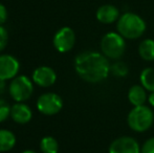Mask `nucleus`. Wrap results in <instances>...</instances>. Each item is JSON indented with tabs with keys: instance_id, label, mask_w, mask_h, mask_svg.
I'll use <instances>...</instances> for the list:
<instances>
[{
	"instance_id": "f257e3e1",
	"label": "nucleus",
	"mask_w": 154,
	"mask_h": 153,
	"mask_svg": "<svg viewBox=\"0 0 154 153\" xmlns=\"http://www.w3.org/2000/svg\"><path fill=\"white\" fill-rule=\"evenodd\" d=\"M110 67L107 58L97 51H84L78 55L75 60L77 74L88 83H99L107 79Z\"/></svg>"
},
{
	"instance_id": "f03ea898",
	"label": "nucleus",
	"mask_w": 154,
	"mask_h": 153,
	"mask_svg": "<svg viewBox=\"0 0 154 153\" xmlns=\"http://www.w3.org/2000/svg\"><path fill=\"white\" fill-rule=\"evenodd\" d=\"M118 32L126 39H137L144 35L146 31V23L142 17L134 13H126L118 20Z\"/></svg>"
},
{
	"instance_id": "7ed1b4c3",
	"label": "nucleus",
	"mask_w": 154,
	"mask_h": 153,
	"mask_svg": "<svg viewBox=\"0 0 154 153\" xmlns=\"http://www.w3.org/2000/svg\"><path fill=\"white\" fill-rule=\"evenodd\" d=\"M154 113L149 107L136 106L128 115L127 122L129 127L136 132L147 131L153 124Z\"/></svg>"
},
{
	"instance_id": "20e7f679",
	"label": "nucleus",
	"mask_w": 154,
	"mask_h": 153,
	"mask_svg": "<svg viewBox=\"0 0 154 153\" xmlns=\"http://www.w3.org/2000/svg\"><path fill=\"white\" fill-rule=\"evenodd\" d=\"M126 43L124 37L119 33H107L101 41V50L108 59L118 60L124 55Z\"/></svg>"
},
{
	"instance_id": "39448f33",
	"label": "nucleus",
	"mask_w": 154,
	"mask_h": 153,
	"mask_svg": "<svg viewBox=\"0 0 154 153\" xmlns=\"http://www.w3.org/2000/svg\"><path fill=\"white\" fill-rule=\"evenodd\" d=\"M32 90H34L32 83L26 76L15 77L8 87L11 96L16 102H24L29 100L32 93Z\"/></svg>"
},
{
	"instance_id": "423d86ee",
	"label": "nucleus",
	"mask_w": 154,
	"mask_h": 153,
	"mask_svg": "<svg viewBox=\"0 0 154 153\" xmlns=\"http://www.w3.org/2000/svg\"><path fill=\"white\" fill-rule=\"evenodd\" d=\"M63 107V101L61 96L57 93L48 92L44 93L37 101V108L41 113L45 115H54L60 112Z\"/></svg>"
},
{
	"instance_id": "0eeeda50",
	"label": "nucleus",
	"mask_w": 154,
	"mask_h": 153,
	"mask_svg": "<svg viewBox=\"0 0 154 153\" xmlns=\"http://www.w3.org/2000/svg\"><path fill=\"white\" fill-rule=\"evenodd\" d=\"M54 46L59 53H67L69 51L75 43V35L72 29L64 26L60 29L54 36Z\"/></svg>"
},
{
	"instance_id": "6e6552de",
	"label": "nucleus",
	"mask_w": 154,
	"mask_h": 153,
	"mask_svg": "<svg viewBox=\"0 0 154 153\" xmlns=\"http://www.w3.org/2000/svg\"><path fill=\"white\" fill-rule=\"evenodd\" d=\"M109 153H140L137 141L130 136H121L109 146Z\"/></svg>"
},
{
	"instance_id": "1a4fd4ad",
	"label": "nucleus",
	"mask_w": 154,
	"mask_h": 153,
	"mask_svg": "<svg viewBox=\"0 0 154 153\" xmlns=\"http://www.w3.org/2000/svg\"><path fill=\"white\" fill-rule=\"evenodd\" d=\"M18 60L11 55L0 56V81L14 79L19 72Z\"/></svg>"
},
{
	"instance_id": "9d476101",
	"label": "nucleus",
	"mask_w": 154,
	"mask_h": 153,
	"mask_svg": "<svg viewBox=\"0 0 154 153\" xmlns=\"http://www.w3.org/2000/svg\"><path fill=\"white\" fill-rule=\"evenodd\" d=\"M32 81L41 87H49L57 81V75L53 68L48 66L37 67L32 72Z\"/></svg>"
},
{
	"instance_id": "9b49d317",
	"label": "nucleus",
	"mask_w": 154,
	"mask_h": 153,
	"mask_svg": "<svg viewBox=\"0 0 154 153\" xmlns=\"http://www.w3.org/2000/svg\"><path fill=\"white\" fill-rule=\"evenodd\" d=\"M95 16L101 23L110 24V23H113L114 21L119 20L120 11L116 6L111 5V4H105V5H102L97 8Z\"/></svg>"
},
{
	"instance_id": "f8f14e48",
	"label": "nucleus",
	"mask_w": 154,
	"mask_h": 153,
	"mask_svg": "<svg viewBox=\"0 0 154 153\" xmlns=\"http://www.w3.org/2000/svg\"><path fill=\"white\" fill-rule=\"evenodd\" d=\"M11 116L18 124H26L32 120V112L27 105L23 103H17L11 107Z\"/></svg>"
},
{
	"instance_id": "ddd939ff",
	"label": "nucleus",
	"mask_w": 154,
	"mask_h": 153,
	"mask_svg": "<svg viewBox=\"0 0 154 153\" xmlns=\"http://www.w3.org/2000/svg\"><path fill=\"white\" fill-rule=\"evenodd\" d=\"M128 100L134 107L143 106L147 100L146 89L142 85H133L128 91Z\"/></svg>"
},
{
	"instance_id": "4468645a",
	"label": "nucleus",
	"mask_w": 154,
	"mask_h": 153,
	"mask_svg": "<svg viewBox=\"0 0 154 153\" xmlns=\"http://www.w3.org/2000/svg\"><path fill=\"white\" fill-rule=\"evenodd\" d=\"M16 145V137L10 130L0 129V152L10 151Z\"/></svg>"
},
{
	"instance_id": "2eb2a0df",
	"label": "nucleus",
	"mask_w": 154,
	"mask_h": 153,
	"mask_svg": "<svg viewBox=\"0 0 154 153\" xmlns=\"http://www.w3.org/2000/svg\"><path fill=\"white\" fill-rule=\"evenodd\" d=\"M138 54L140 58L145 61H153L154 60V40L146 39L140 42L138 46Z\"/></svg>"
},
{
	"instance_id": "dca6fc26",
	"label": "nucleus",
	"mask_w": 154,
	"mask_h": 153,
	"mask_svg": "<svg viewBox=\"0 0 154 153\" xmlns=\"http://www.w3.org/2000/svg\"><path fill=\"white\" fill-rule=\"evenodd\" d=\"M140 83L146 90L154 92V69L151 67L145 68L140 72Z\"/></svg>"
},
{
	"instance_id": "f3484780",
	"label": "nucleus",
	"mask_w": 154,
	"mask_h": 153,
	"mask_svg": "<svg viewBox=\"0 0 154 153\" xmlns=\"http://www.w3.org/2000/svg\"><path fill=\"white\" fill-rule=\"evenodd\" d=\"M40 149L43 153H58L59 144L53 136H45L40 142Z\"/></svg>"
},
{
	"instance_id": "a211bd4d",
	"label": "nucleus",
	"mask_w": 154,
	"mask_h": 153,
	"mask_svg": "<svg viewBox=\"0 0 154 153\" xmlns=\"http://www.w3.org/2000/svg\"><path fill=\"white\" fill-rule=\"evenodd\" d=\"M110 72L116 77H125L128 72V67L123 62H116L110 67Z\"/></svg>"
},
{
	"instance_id": "6ab92c4d",
	"label": "nucleus",
	"mask_w": 154,
	"mask_h": 153,
	"mask_svg": "<svg viewBox=\"0 0 154 153\" xmlns=\"http://www.w3.org/2000/svg\"><path fill=\"white\" fill-rule=\"evenodd\" d=\"M11 115V107L5 101L0 99V123L4 122Z\"/></svg>"
},
{
	"instance_id": "aec40b11",
	"label": "nucleus",
	"mask_w": 154,
	"mask_h": 153,
	"mask_svg": "<svg viewBox=\"0 0 154 153\" xmlns=\"http://www.w3.org/2000/svg\"><path fill=\"white\" fill-rule=\"evenodd\" d=\"M8 31L2 25H0V51L5 48L6 44H8Z\"/></svg>"
},
{
	"instance_id": "412c9836",
	"label": "nucleus",
	"mask_w": 154,
	"mask_h": 153,
	"mask_svg": "<svg viewBox=\"0 0 154 153\" xmlns=\"http://www.w3.org/2000/svg\"><path fill=\"white\" fill-rule=\"evenodd\" d=\"M140 153H154V137L145 142L143 147L140 148Z\"/></svg>"
},
{
	"instance_id": "4be33fe9",
	"label": "nucleus",
	"mask_w": 154,
	"mask_h": 153,
	"mask_svg": "<svg viewBox=\"0 0 154 153\" xmlns=\"http://www.w3.org/2000/svg\"><path fill=\"white\" fill-rule=\"evenodd\" d=\"M8 19V11L5 6L2 3H0V25H2Z\"/></svg>"
},
{
	"instance_id": "5701e85b",
	"label": "nucleus",
	"mask_w": 154,
	"mask_h": 153,
	"mask_svg": "<svg viewBox=\"0 0 154 153\" xmlns=\"http://www.w3.org/2000/svg\"><path fill=\"white\" fill-rule=\"evenodd\" d=\"M148 100H149V103H150L151 106L154 107V92H151L150 96H148Z\"/></svg>"
},
{
	"instance_id": "b1692460",
	"label": "nucleus",
	"mask_w": 154,
	"mask_h": 153,
	"mask_svg": "<svg viewBox=\"0 0 154 153\" xmlns=\"http://www.w3.org/2000/svg\"><path fill=\"white\" fill-rule=\"evenodd\" d=\"M4 89V81H0V94L3 92Z\"/></svg>"
},
{
	"instance_id": "393cba45",
	"label": "nucleus",
	"mask_w": 154,
	"mask_h": 153,
	"mask_svg": "<svg viewBox=\"0 0 154 153\" xmlns=\"http://www.w3.org/2000/svg\"><path fill=\"white\" fill-rule=\"evenodd\" d=\"M22 153H36V152L32 151V150H25V151H23Z\"/></svg>"
}]
</instances>
